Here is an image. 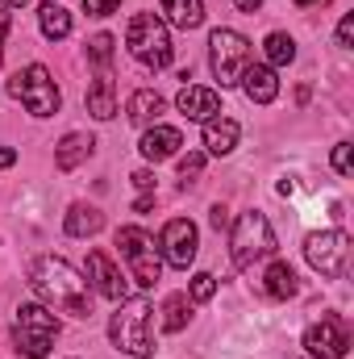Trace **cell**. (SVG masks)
Listing matches in <instances>:
<instances>
[{"mask_svg": "<svg viewBox=\"0 0 354 359\" xmlns=\"http://www.w3.org/2000/svg\"><path fill=\"white\" fill-rule=\"evenodd\" d=\"M29 284L42 297L46 309L71 313V318H92V288L84 280V271H76L67 259L59 255H42L29 268Z\"/></svg>", "mask_w": 354, "mask_h": 359, "instance_id": "cell-1", "label": "cell"}, {"mask_svg": "<svg viewBox=\"0 0 354 359\" xmlns=\"http://www.w3.org/2000/svg\"><path fill=\"white\" fill-rule=\"evenodd\" d=\"M108 339L117 351L134 359H146L155 355V309L146 297H125L117 301V313L108 322Z\"/></svg>", "mask_w": 354, "mask_h": 359, "instance_id": "cell-2", "label": "cell"}, {"mask_svg": "<svg viewBox=\"0 0 354 359\" xmlns=\"http://www.w3.org/2000/svg\"><path fill=\"white\" fill-rule=\"evenodd\" d=\"M275 255V230L259 209L238 213V222L229 226V259L238 271H255V264H263Z\"/></svg>", "mask_w": 354, "mask_h": 359, "instance_id": "cell-3", "label": "cell"}, {"mask_svg": "<svg viewBox=\"0 0 354 359\" xmlns=\"http://www.w3.org/2000/svg\"><path fill=\"white\" fill-rule=\"evenodd\" d=\"M125 46H129V55H134L142 67H150V72L171 67V55H176V50H171L167 21H163V17H155V13H138V17H129Z\"/></svg>", "mask_w": 354, "mask_h": 359, "instance_id": "cell-4", "label": "cell"}, {"mask_svg": "<svg viewBox=\"0 0 354 359\" xmlns=\"http://www.w3.org/2000/svg\"><path fill=\"white\" fill-rule=\"evenodd\" d=\"M55 339H59V318L46 309V305H21L17 309V322H13V347L25 359H46L55 351Z\"/></svg>", "mask_w": 354, "mask_h": 359, "instance_id": "cell-5", "label": "cell"}, {"mask_svg": "<svg viewBox=\"0 0 354 359\" xmlns=\"http://www.w3.org/2000/svg\"><path fill=\"white\" fill-rule=\"evenodd\" d=\"M8 96H13V100H21L34 117H55V113H59V104H63L55 76H50L42 63H29L25 72H17V76L8 80Z\"/></svg>", "mask_w": 354, "mask_h": 359, "instance_id": "cell-6", "label": "cell"}, {"mask_svg": "<svg viewBox=\"0 0 354 359\" xmlns=\"http://www.w3.org/2000/svg\"><path fill=\"white\" fill-rule=\"evenodd\" d=\"M250 42L238 34V29H213L208 38V63H213V76L221 80V88H234L242 80V72L250 67Z\"/></svg>", "mask_w": 354, "mask_h": 359, "instance_id": "cell-7", "label": "cell"}, {"mask_svg": "<svg viewBox=\"0 0 354 359\" xmlns=\"http://www.w3.org/2000/svg\"><path fill=\"white\" fill-rule=\"evenodd\" d=\"M117 247H121V259L134 271V284H138V288H155V284H159V276H163V255H159V247L150 243L146 230H138V226L117 230Z\"/></svg>", "mask_w": 354, "mask_h": 359, "instance_id": "cell-8", "label": "cell"}, {"mask_svg": "<svg viewBox=\"0 0 354 359\" xmlns=\"http://www.w3.org/2000/svg\"><path fill=\"white\" fill-rule=\"evenodd\" d=\"M304 259H309V268L321 271L325 280H338V276L346 271V259H351V234H346V230L309 234V238H304Z\"/></svg>", "mask_w": 354, "mask_h": 359, "instance_id": "cell-9", "label": "cell"}, {"mask_svg": "<svg viewBox=\"0 0 354 359\" xmlns=\"http://www.w3.org/2000/svg\"><path fill=\"white\" fill-rule=\"evenodd\" d=\"M196 247H200V234H196V226H192L187 217H171V222L163 226V234H159V255H163V264H171V268H179V271L192 268Z\"/></svg>", "mask_w": 354, "mask_h": 359, "instance_id": "cell-10", "label": "cell"}, {"mask_svg": "<svg viewBox=\"0 0 354 359\" xmlns=\"http://www.w3.org/2000/svg\"><path fill=\"white\" fill-rule=\"evenodd\" d=\"M304 351L313 359H346L351 351V330H346V322L342 318H321L317 326H309L304 330Z\"/></svg>", "mask_w": 354, "mask_h": 359, "instance_id": "cell-11", "label": "cell"}, {"mask_svg": "<svg viewBox=\"0 0 354 359\" xmlns=\"http://www.w3.org/2000/svg\"><path fill=\"white\" fill-rule=\"evenodd\" d=\"M84 280H88L92 292H100V297H108V301H125V297H129V280L121 276V268H117L104 251H92L88 255Z\"/></svg>", "mask_w": 354, "mask_h": 359, "instance_id": "cell-12", "label": "cell"}, {"mask_svg": "<svg viewBox=\"0 0 354 359\" xmlns=\"http://www.w3.org/2000/svg\"><path fill=\"white\" fill-rule=\"evenodd\" d=\"M176 104L187 121H208V117L221 113V96L213 88H200V84H183L179 96H176Z\"/></svg>", "mask_w": 354, "mask_h": 359, "instance_id": "cell-13", "label": "cell"}, {"mask_svg": "<svg viewBox=\"0 0 354 359\" xmlns=\"http://www.w3.org/2000/svg\"><path fill=\"white\" fill-rule=\"evenodd\" d=\"M179 147H183V134H179L176 126H150V130L142 134V142H138L142 159H150V163H163V159H171Z\"/></svg>", "mask_w": 354, "mask_h": 359, "instance_id": "cell-14", "label": "cell"}, {"mask_svg": "<svg viewBox=\"0 0 354 359\" xmlns=\"http://www.w3.org/2000/svg\"><path fill=\"white\" fill-rule=\"evenodd\" d=\"M242 92L255 100V104H271L275 96H279V80H275V67H267V63H250L246 72H242Z\"/></svg>", "mask_w": 354, "mask_h": 359, "instance_id": "cell-15", "label": "cell"}, {"mask_svg": "<svg viewBox=\"0 0 354 359\" xmlns=\"http://www.w3.org/2000/svg\"><path fill=\"white\" fill-rule=\"evenodd\" d=\"M238 121H229V117H208L204 121V151L208 155H229L234 147H238Z\"/></svg>", "mask_w": 354, "mask_h": 359, "instance_id": "cell-16", "label": "cell"}, {"mask_svg": "<svg viewBox=\"0 0 354 359\" xmlns=\"http://www.w3.org/2000/svg\"><path fill=\"white\" fill-rule=\"evenodd\" d=\"M167 104H163V96L159 92H150V88H138L129 100H125V113H129V121L134 126H159V113H163Z\"/></svg>", "mask_w": 354, "mask_h": 359, "instance_id": "cell-17", "label": "cell"}, {"mask_svg": "<svg viewBox=\"0 0 354 359\" xmlns=\"http://www.w3.org/2000/svg\"><path fill=\"white\" fill-rule=\"evenodd\" d=\"M92 147H96V142H92L88 134H67V138L55 147V168H59V172H76V168L92 155Z\"/></svg>", "mask_w": 354, "mask_h": 359, "instance_id": "cell-18", "label": "cell"}, {"mask_svg": "<svg viewBox=\"0 0 354 359\" xmlns=\"http://www.w3.org/2000/svg\"><path fill=\"white\" fill-rule=\"evenodd\" d=\"M88 113L96 117V121H108V117L117 113V92H113L108 72H100V76L88 84Z\"/></svg>", "mask_w": 354, "mask_h": 359, "instance_id": "cell-19", "label": "cell"}, {"mask_svg": "<svg viewBox=\"0 0 354 359\" xmlns=\"http://www.w3.org/2000/svg\"><path fill=\"white\" fill-rule=\"evenodd\" d=\"M104 230V213L96 205H71L67 209V234L71 238H92Z\"/></svg>", "mask_w": 354, "mask_h": 359, "instance_id": "cell-20", "label": "cell"}, {"mask_svg": "<svg viewBox=\"0 0 354 359\" xmlns=\"http://www.w3.org/2000/svg\"><path fill=\"white\" fill-rule=\"evenodd\" d=\"M159 8L179 29H196L204 21V0H159Z\"/></svg>", "mask_w": 354, "mask_h": 359, "instance_id": "cell-21", "label": "cell"}, {"mask_svg": "<svg viewBox=\"0 0 354 359\" xmlns=\"http://www.w3.org/2000/svg\"><path fill=\"white\" fill-rule=\"evenodd\" d=\"M263 288L267 297H275V301H288V297H296V271H292V264H283V259H275L271 268H267L263 276Z\"/></svg>", "mask_w": 354, "mask_h": 359, "instance_id": "cell-22", "label": "cell"}, {"mask_svg": "<svg viewBox=\"0 0 354 359\" xmlns=\"http://www.w3.org/2000/svg\"><path fill=\"white\" fill-rule=\"evenodd\" d=\"M38 25H42V34H46L50 42H63V38L71 34V13H67L63 4L46 0V4L38 8Z\"/></svg>", "mask_w": 354, "mask_h": 359, "instance_id": "cell-23", "label": "cell"}, {"mask_svg": "<svg viewBox=\"0 0 354 359\" xmlns=\"http://www.w3.org/2000/svg\"><path fill=\"white\" fill-rule=\"evenodd\" d=\"M187 318H192V297H187V292H171V297L163 301V330H167V334H179V330L187 326Z\"/></svg>", "mask_w": 354, "mask_h": 359, "instance_id": "cell-24", "label": "cell"}, {"mask_svg": "<svg viewBox=\"0 0 354 359\" xmlns=\"http://www.w3.org/2000/svg\"><path fill=\"white\" fill-rule=\"evenodd\" d=\"M263 50H267V67H288L296 59V42L288 34H267Z\"/></svg>", "mask_w": 354, "mask_h": 359, "instance_id": "cell-25", "label": "cell"}, {"mask_svg": "<svg viewBox=\"0 0 354 359\" xmlns=\"http://www.w3.org/2000/svg\"><path fill=\"white\" fill-rule=\"evenodd\" d=\"M88 59L100 67V72H108V63H113V34H96L88 42Z\"/></svg>", "mask_w": 354, "mask_h": 359, "instance_id": "cell-26", "label": "cell"}, {"mask_svg": "<svg viewBox=\"0 0 354 359\" xmlns=\"http://www.w3.org/2000/svg\"><path fill=\"white\" fill-rule=\"evenodd\" d=\"M213 292H217V276L196 271V276H192V305H196V301H208Z\"/></svg>", "mask_w": 354, "mask_h": 359, "instance_id": "cell-27", "label": "cell"}, {"mask_svg": "<svg viewBox=\"0 0 354 359\" xmlns=\"http://www.w3.org/2000/svg\"><path fill=\"white\" fill-rule=\"evenodd\" d=\"M200 172H204V155H200V151H192V155L179 159V180H183V184H192Z\"/></svg>", "mask_w": 354, "mask_h": 359, "instance_id": "cell-28", "label": "cell"}, {"mask_svg": "<svg viewBox=\"0 0 354 359\" xmlns=\"http://www.w3.org/2000/svg\"><path fill=\"white\" fill-rule=\"evenodd\" d=\"M351 168H354L351 142H338V147H334V172H338V176H351Z\"/></svg>", "mask_w": 354, "mask_h": 359, "instance_id": "cell-29", "label": "cell"}, {"mask_svg": "<svg viewBox=\"0 0 354 359\" xmlns=\"http://www.w3.org/2000/svg\"><path fill=\"white\" fill-rule=\"evenodd\" d=\"M117 4L121 0H84V13L88 17H108V13H117Z\"/></svg>", "mask_w": 354, "mask_h": 359, "instance_id": "cell-30", "label": "cell"}, {"mask_svg": "<svg viewBox=\"0 0 354 359\" xmlns=\"http://www.w3.org/2000/svg\"><path fill=\"white\" fill-rule=\"evenodd\" d=\"M354 42V17L351 13H346V17H342V21H338V46H342V50H346V46H351Z\"/></svg>", "mask_w": 354, "mask_h": 359, "instance_id": "cell-31", "label": "cell"}, {"mask_svg": "<svg viewBox=\"0 0 354 359\" xmlns=\"http://www.w3.org/2000/svg\"><path fill=\"white\" fill-rule=\"evenodd\" d=\"M213 226H217V230L229 226V209H225V205H213Z\"/></svg>", "mask_w": 354, "mask_h": 359, "instance_id": "cell-32", "label": "cell"}, {"mask_svg": "<svg viewBox=\"0 0 354 359\" xmlns=\"http://www.w3.org/2000/svg\"><path fill=\"white\" fill-rule=\"evenodd\" d=\"M134 184H138L142 192H150V188H155V176H150V172L142 168V172H134Z\"/></svg>", "mask_w": 354, "mask_h": 359, "instance_id": "cell-33", "label": "cell"}, {"mask_svg": "<svg viewBox=\"0 0 354 359\" xmlns=\"http://www.w3.org/2000/svg\"><path fill=\"white\" fill-rule=\"evenodd\" d=\"M13 163H17V151H8V147H0V172H4V168H13Z\"/></svg>", "mask_w": 354, "mask_h": 359, "instance_id": "cell-34", "label": "cell"}, {"mask_svg": "<svg viewBox=\"0 0 354 359\" xmlns=\"http://www.w3.org/2000/svg\"><path fill=\"white\" fill-rule=\"evenodd\" d=\"M8 25H13V17H8V4H4V0H0V38H4V34H8Z\"/></svg>", "mask_w": 354, "mask_h": 359, "instance_id": "cell-35", "label": "cell"}, {"mask_svg": "<svg viewBox=\"0 0 354 359\" xmlns=\"http://www.w3.org/2000/svg\"><path fill=\"white\" fill-rule=\"evenodd\" d=\"M234 4H238L242 13H259V8H263V0H234Z\"/></svg>", "mask_w": 354, "mask_h": 359, "instance_id": "cell-36", "label": "cell"}, {"mask_svg": "<svg viewBox=\"0 0 354 359\" xmlns=\"http://www.w3.org/2000/svg\"><path fill=\"white\" fill-rule=\"evenodd\" d=\"M150 205H155V196H138V201H134L138 213H150Z\"/></svg>", "mask_w": 354, "mask_h": 359, "instance_id": "cell-37", "label": "cell"}, {"mask_svg": "<svg viewBox=\"0 0 354 359\" xmlns=\"http://www.w3.org/2000/svg\"><path fill=\"white\" fill-rule=\"evenodd\" d=\"M4 4H8V8H21V4H29V0H4Z\"/></svg>", "mask_w": 354, "mask_h": 359, "instance_id": "cell-38", "label": "cell"}, {"mask_svg": "<svg viewBox=\"0 0 354 359\" xmlns=\"http://www.w3.org/2000/svg\"><path fill=\"white\" fill-rule=\"evenodd\" d=\"M296 4H300V8H304V4H317V0H296Z\"/></svg>", "mask_w": 354, "mask_h": 359, "instance_id": "cell-39", "label": "cell"}, {"mask_svg": "<svg viewBox=\"0 0 354 359\" xmlns=\"http://www.w3.org/2000/svg\"><path fill=\"white\" fill-rule=\"evenodd\" d=\"M0 59H4V50H0Z\"/></svg>", "mask_w": 354, "mask_h": 359, "instance_id": "cell-40", "label": "cell"}]
</instances>
